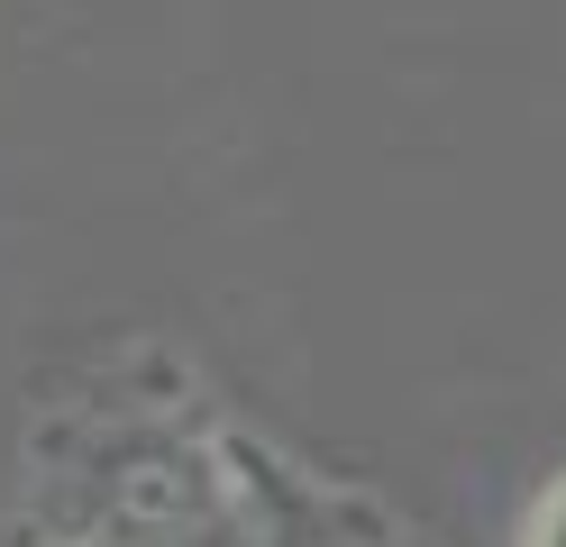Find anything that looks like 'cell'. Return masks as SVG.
Masks as SVG:
<instances>
[]
</instances>
